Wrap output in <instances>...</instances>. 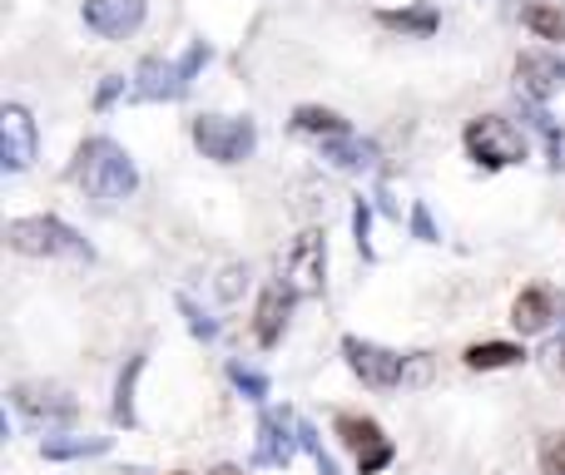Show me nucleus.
Here are the masks:
<instances>
[{
  "label": "nucleus",
  "mask_w": 565,
  "mask_h": 475,
  "mask_svg": "<svg viewBox=\"0 0 565 475\" xmlns=\"http://www.w3.org/2000/svg\"><path fill=\"white\" fill-rule=\"evenodd\" d=\"M516 361H521V347H511V342H477V347H467L471 371H497V367H516Z\"/></svg>",
  "instance_id": "21"
},
{
  "label": "nucleus",
  "mask_w": 565,
  "mask_h": 475,
  "mask_svg": "<svg viewBox=\"0 0 565 475\" xmlns=\"http://www.w3.org/2000/svg\"><path fill=\"white\" fill-rule=\"evenodd\" d=\"M75 179L95 204H119L139 188V169L115 139H85L75 154Z\"/></svg>",
  "instance_id": "1"
},
{
  "label": "nucleus",
  "mask_w": 565,
  "mask_h": 475,
  "mask_svg": "<svg viewBox=\"0 0 565 475\" xmlns=\"http://www.w3.org/2000/svg\"><path fill=\"white\" fill-rule=\"evenodd\" d=\"M541 461H546L551 475H565V431H561V436H551L546 446H541Z\"/></svg>",
  "instance_id": "27"
},
{
  "label": "nucleus",
  "mask_w": 565,
  "mask_h": 475,
  "mask_svg": "<svg viewBox=\"0 0 565 475\" xmlns=\"http://www.w3.org/2000/svg\"><path fill=\"white\" fill-rule=\"evenodd\" d=\"M412 234H417L422 242H437V224H431L427 204H417V208H412Z\"/></svg>",
  "instance_id": "28"
},
{
  "label": "nucleus",
  "mask_w": 565,
  "mask_h": 475,
  "mask_svg": "<svg viewBox=\"0 0 565 475\" xmlns=\"http://www.w3.org/2000/svg\"><path fill=\"white\" fill-rule=\"evenodd\" d=\"M367 228H372V208L358 198V208H352V234H358V248L362 258H372V242H367Z\"/></svg>",
  "instance_id": "26"
},
{
  "label": "nucleus",
  "mask_w": 565,
  "mask_h": 475,
  "mask_svg": "<svg viewBox=\"0 0 565 475\" xmlns=\"http://www.w3.org/2000/svg\"><path fill=\"white\" fill-rule=\"evenodd\" d=\"M15 407L30 427H70L79 417V401L65 387H40V381L15 387Z\"/></svg>",
  "instance_id": "10"
},
{
  "label": "nucleus",
  "mask_w": 565,
  "mask_h": 475,
  "mask_svg": "<svg viewBox=\"0 0 565 475\" xmlns=\"http://www.w3.org/2000/svg\"><path fill=\"white\" fill-rule=\"evenodd\" d=\"M228 381H234L248 401H264L268 397V377H264V371H254V367H244V361H228Z\"/></svg>",
  "instance_id": "23"
},
{
  "label": "nucleus",
  "mask_w": 565,
  "mask_h": 475,
  "mask_svg": "<svg viewBox=\"0 0 565 475\" xmlns=\"http://www.w3.org/2000/svg\"><path fill=\"white\" fill-rule=\"evenodd\" d=\"M382 25L387 30H402V35H437V25H441V15H437V6H412V10H382Z\"/></svg>",
  "instance_id": "19"
},
{
  "label": "nucleus",
  "mask_w": 565,
  "mask_h": 475,
  "mask_svg": "<svg viewBox=\"0 0 565 475\" xmlns=\"http://www.w3.org/2000/svg\"><path fill=\"white\" fill-rule=\"evenodd\" d=\"M338 436H342V446L358 456L362 475H377L382 466H392V456H397V446L382 436V427L372 417H338Z\"/></svg>",
  "instance_id": "8"
},
{
  "label": "nucleus",
  "mask_w": 565,
  "mask_h": 475,
  "mask_svg": "<svg viewBox=\"0 0 565 475\" xmlns=\"http://www.w3.org/2000/svg\"><path fill=\"white\" fill-rule=\"evenodd\" d=\"M214 475H244V471H238V466H218Z\"/></svg>",
  "instance_id": "32"
},
{
  "label": "nucleus",
  "mask_w": 565,
  "mask_h": 475,
  "mask_svg": "<svg viewBox=\"0 0 565 475\" xmlns=\"http://www.w3.org/2000/svg\"><path fill=\"white\" fill-rule=\"evenodd\" d=\"M302 436H298V421L288 411H264L258 421V441H254V466H288L298 456Z\"/></svg>",
  "instance_id": "11"
},
{
  "label": "nucleus",
  "mask_w": 565,
  "mask_h": 475,
  "mask_svg": "<svg viewBox=\"0 0 565 475\" xmlns=\"http://www.w3.org/2000/svg\"><path fill=\"white\" fill-rule=\"evenodd\" d=\"M565 85V60L561 55H521L516 60V89L526 99H551Z\"/></svg>",
  "instance_id": "14"
},
{
  "label": "nucleus",
  "mask_w": 565,
  "mask_h": 475,
  "mask_svg": "<svg viewBox=\"0 0 565 475\" xmlns=\"http://www.w3.org/2000/svg\"><path fill=\"white\" fill-rule=\"evenodd\" d=\"M292 129L298 134H318V139H338V134H352L348 119L332 115V109H318V105H302L298 115H292Z\"/></svg>",
  "instance_id": "20"
},
{
  "label": "nucleus",
  "mask_w": 565,
  "mask_h": 475,
  "mask_svg": "<svg viewBox=\"0 0 565 475\" xmlns=\"http://www.w3.org/2000/svg\"><path fill=\"white\" fill-rule=\"evenodd\" d=\"M109 436H45L40 456L45 461H85V456H105Z\"/></svg>",
  "instance_id": "18"
},
{
  "label": "nucleus",
  "mask_w": 565,
  "mask_h": 475,
  "mask_svg": "<svg viewBox=\"0 0 565 475\" xmlns=\"http://www.w3.org/2000/svg\"><path fill=\"white\" fill-rule=\"evenodd\" d=\"M119 89H125V79H119V75H109V79H105V85H99L95 105H99V109H105V105H115V95H119Z\"/></svg>",
  "instance_id": "29"
},
{
  "label": "nucleus",
  "mask_w": 565,
  "mask_h": 475,
  "mask_svg": "<svg viewBox=\"0 0 565 475\" xmlns=\"http://www.w3.org/2000/svg\"><path fill=\"white\" fill-rule=\"evenodd\" d=\"M322 159H332L338 169H372L377 164V144L362 134H338V139H322Z\"/></svg>",
  "instance_id": "16"
},
{
  "label": "nucleus",
  "mask_w": 565,
  "mask_h": 475,
  "mask_svg": "<svg viewBox=\"0 0 565 475\" xmlns=\"http://www.w3.org/2000/svg\"><path fill=\"white\" fill-rule=\"evenodd\" d=\"M194 144L214 164H244L258 149V125L248 115H199L194 119Z\"/></svg>",
  "instance_id": "3"
},
{
  "label": "nucleus",
  "mask_w": 565,
  "mask_h": 475,
  "mask_svg": "<svg viewBox=\"0 0 565 475\" xmlns=\"http://www.w3.org/2000/svg\"><path fill=\"white\" fill-rule=\"evenodd\" d=\"M322 272H328V242H322V234H302L282 262V288L292 298H318L322 282H328Z\"/></svg>",
  "instance_id": "7"
},
{
  "label": "nucleus",
  "mask_w": 565,
  "mask_h": 475,
  "mask_svg": "<svg viewBox=\"0 0 565 475\" xmlns=\"http://www.w3.org/2000/svg\"><path fill=\"white\" fill-rule=\"evenodd\" d=\"M145 371V357H129V367H125V377H119V387H115V421L119 427H135V377Z\"/></svg>",
  "instance_id": "22"
},
{
  "label": "nucleus",
  "mask_w": 565,
  "mask_h": 475,
  "mask_svg": "<svg viewBox=\"0 0 565 475\" xmlns=\"http://www.w3.org/2000/svg\"><path fill=\"white\" fill-rule=\"evenodd\" d=\"M526 119H531V125H536V134L546 139V159L561 169V144H565V134L556 129V119H551L546 109H526Z\"/></svg>",
  "instance_id": "24"
},
{
  "label": "nucleus",
  "mask_w": 565,
  "mask_h": 475,
  "mask_svg": "<svg viewBox=\"0 0 565 475\" xmlns=\"http://www.w3.org/2000/svg\"><path fill=\"white\" fill-rule=\"evenodd\" d=\"M467 154L477 159L481 169H511L526 159V134L501 115H481L467 125Z\"/></svg>",
  "instance_id": "6"
},
{
  "label": "nucleus",
  "mask_w": 565,
  "mask_h": 475,
  "mask_svg": "<svg viewBox=\"0 0 565 475\" xmlns=\"http://www.w3.org/2000/svg\"><path fill=\"white\" fill-rule=\"evenodd\" d=\"M35 149H40V134H35L30 109L25 105H6L0 109V169H6V174L30 169L35 164Z\"/></svg>",
  "instance_id": "9"
},
{
  "label": "nucleus",
  "mask_w": 565,
  "mask_h": 475,
  "mask_svg": "<svg viewBox=\"0 0 565 475\" xmlns=\"http://www.w3.org/2000/svg\"><path fill=\"white\" fill-rule=\"evenodd\" d=\"M292 292L282 288H268L264 292V302H258V322H254V332H258V342H264V347H278V337H282V327H288V312H292Z\"/></svg>",
  "instance_id": "15"
},
{
  "label": "nucleus",
  "mask_w": 565,
  "mask_h": 475,
  "mask_svg": "<svg viewBox=\"0 0 565 475\" xmlns=\"http://www.w3.org/2000/svg\"><path fill=\"white\" fill-rule=\"evenodd\" d=\"M204 65H209V45H204V40H194V45H189L179 60L149 55L145 65L135 69V95L139 99H184L189 85H194V75Z\"/></svg>",
  "instance_id": "2"
},
{
  "label": "nucleus",
  "mask_w": 565,
  "mask_h": 475,
  "mask_svg": "<svg viewBox=\"0 0 565 475\" xmlns=\"http://www.w3.org/2000/svg\"><path fill=\"white\" fill-rule=\"evenodd\" d=\"M561 317H565V298L556 288H546V282L526 288L516 298V307H511V322H516L521 332H546V327H556Z\"/></svg>",
  "instance_id": "13"
},
{
  "label": "nucleus",
  "mask_w": 565,
  "mask_h": 475,
  "mask_svg": "<svg viewBox=\"0 0 565 475\" xmlns=\"http://www.w3.org/2000/svg\"><path fill=\"white\" fill-rule=\"evenodd\" d=\"M238 278H248V272H244V268H228L224 282H218V292H224V298H234V292H238Z\"/></svg>",
  "instance_id": "30"
},
{
  "label": "nucleus",
  "mask_w": 565,
  "mask_h": 475,
  "mask_svg": "<svg viewBox=\"0 0 565 475\" xmlns=\"http://www.w3.org/2000/svg\"><path fill=\"white\" fill-rule=\"evenodd\" d=\"M342 357H348V367L377 391L402 387L407 377H427V361H412V357H402V352H387V347L362 342V337H342Z\"/></svg>",
  "instance_id": "5"
},
{
  "label": "nucleus",
  "mask_w": 565,
  "mask_h": 475,
  "mask_svg": "<svg viewBox=\"0 0 565 475\" xmlns=\"http://www.w3.org/2000/svg\"><path fill=\"white\" fill-rule=\"evenodd\" d=\"M561 361H565V347H561Z\"/></svg>",
  "instance_id": "33"
},
{
  "label": "nucleus",
  "mask_w": 565,
  "mask_h": 475,
  "mask_svg": "<svg viewBox=\"0 0 565 475\" xmlns=\"http://www.w3.org/2000/svg\"><path fill=\"white\" fill-rule=\"evenodd\" d=\"M149 0H85V25L105 40H125L145 25Z\"/></svg>",
  "instance_id": "12"
},
{
  "label": "nucleus",
  "mask_w": 565,
  "mask_h": 475,
  "mask_svg": "<svg viewBox=\"0 0 565 475\" xmlns=\"http://www.w3.org/2000/svg\"><path fill=\"white\" fill-rule=\"evenodd\" d=\"M521 25L541 40H565V0H526L521 6Z\"/></svg>",
  "instance_id": "17"
},
{
  "label": "nucleus",
  "mask_w": 565,
  "mask_h": 475,
  "mask_svg": "<svg viewBox=\"0 0 565 475\" xmlns=\"http://www.w3.org/2000/svg\"><path fill=\"white\" fill-rule=\"evenodd\" d=\"M312 461H318V475H338V466H332L328 451H312Z\"/></svg>",
  "instance_id": "31"
},
{
  "label": "nucleus",
  "mask_w": 565,
  "mask_h": 475,
  "mask_svg": "<svg viewBox=\"0 0 565 475\" xmlns=\"http://www.w3.org/2000/svg\"><path fill=\"white\" fill-rule=\"evenodd\" d=\"M6 242L25 258H89V242L60 218H15L6 228Z\"/></svg>",
  "instance_id": "4"
},
{
  "label": "nucleus",
  "mask_w": 565,
  "mask_h": 475,
  "mask_svg": "<svg viewBox=\"0 0 565 475\" xmlns=\"http://www.w3.org/2000/svg\"><path fill=\"white\" fill-rule=\"evenodd\" d=\"M179 312L189 317V332H194V337H204V342H214V337H218V322H209L189 298H179Z\"/></svg>",
  "instance_id": "25"
}]
</instances>
